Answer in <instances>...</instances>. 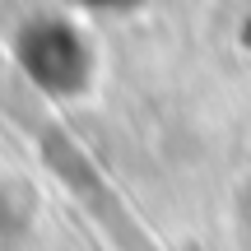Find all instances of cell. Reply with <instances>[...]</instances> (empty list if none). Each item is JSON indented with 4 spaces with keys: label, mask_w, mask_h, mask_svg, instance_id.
I'll list each match as a JSON object with an SVG mask.
<instances>
[{
    "label": "cell",
    "mask_w": 251,
    "mask_h": 251,
    "mask_svg": "<svg viewBox=\"0 0 251 251\" xmlns=\"http://www.w3.org/2000/svg\"><path fill=\"white\" fill-rule=\"evenodd\" d=\"M5 56L42 102H84L102 70L89 19H79L65 5L24 14L5 37Z\"/></svg>",
    "instance_id": "cell-1"
},
{
    "label": "cell",
    "mask_w": 251,
    "mask_h": 251,
    "mask_svg": "<svg viewBox=\"0 0 251 251\" xmlns=\"http://www.w3.org/2000/svg\"><path fill=\"white\" fill-rule=\"evenodd\" d=\"M37 153H42V163L51 168V177L98 219V228L117 247H126V251H158L149 237H144V228L135 224V214L126 209V200L112 191V181L102 177V168L89 158V149H84L75 135H65L61 126H47V135L37 130Z\"/></svg>",
    "instance_id": "cell-2"
},
{
    "label": "cell",
    "mask_w": 251,
    "mask_h": 251,
    "mask_svg": "<svg viewBox=\"0 0 251 251\" xmlns=\"http://www.w3.org/2000/svg\"><path fill=\"white\" fill-rule=\"evenodd\" d=\"M56 5H65V9H75L79 19H130V14H140L149 0H56Z\"/></svg>",
    "instance_id": "cell-3"
}]
</instances>
